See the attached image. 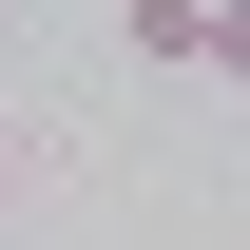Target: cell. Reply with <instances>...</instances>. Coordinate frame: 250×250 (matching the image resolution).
I'll use <instances>...</instances> for the list:
<instances>
[{
  "instance_id": "6da1fadb",
  "label": "cell",
  "mask_w": 250,
  "mask_h": 250,
  "mask_svg": "<svg viewBox=\"0 0 250 250\" xmlns=\"http://www.w3.org/2000/svg\"><path fill=\"white\" fill-rule=\"evenodd\" d=\"M0 192H20V135H0Z\"/></svg>"
},
{
  "instance_id": "7a4b0ae2",
  "label": "cell",
  "mask_w": 250,
  "mask_h": 250,
  "mask_svg": "<svg viewBox=\"0 0 250 250\" xmlns=\"http://www.w3.org/2000/svg\"><path fill=\"white\" fill-rule=\"evenodd\" d=\"M0 20H20V0H0Z\"/></svg>"
},
{
  "instance_id": "3957f363",
  "label": "cell",
  "mask_w": 250,
  "mask_h": 250,
  "mask_svg": "<svg viewBox=\"0 0 250 250\" xmlns=\"http://www.w3.org/2000/svg\"><path fill=\"white\" fill-rule=\"evenodd\" d=\"M231 20H250V0H231Z\"/></svg>"
}]
</instances>
